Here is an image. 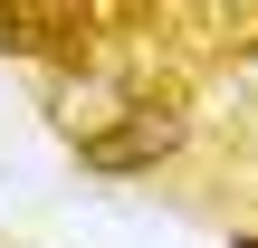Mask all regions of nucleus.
Wrapping results in <instances>:
<instances>
[{
    "instance_id": "f257e3e1",
    "label": "nucleus",
    "mask_w": 258,
    "mask_h": 248,
    "mask_svg": "<svg viewBox=\"0 0 258 248\" xmlns=\"http://www.w3.org/2000/svg\"><path fill=\"white\" fill-rule=\"evenodd\" d=\"M182 143H191V105L182 96H144V105H124L115 134H77V162L105 172V182H134V172H163Z\"/></svg>"
},
{
    "instance_id": "f03ea898",
    "label": "nucleus",
    "mask_w": 258,
    "mask_h": 248,
    "mask_svg": "<svg viewBox=\"0 0 258 248\" xmlns=\"http://www.w3.org/2000/svg\"><path fill=\"white\" fill-rule=\"evenodd\" d=\"M230 248H258V229H239V239H230Z\"/></svg>"
}]
</instances>
